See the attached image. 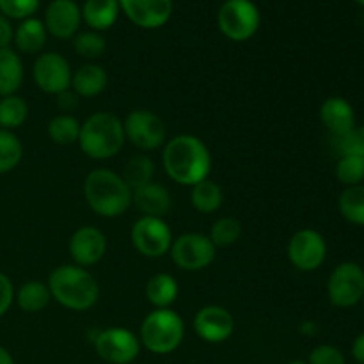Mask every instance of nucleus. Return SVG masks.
I'll return each instance as SVG.
<instances>
[{"label":"nucleus","instance_id":"f257e3e1","mask_svg":"<svg viewBox=\"0 0 364 364\" xmlns=\"http://www.w3.org/2000/svg\"><path fill=\"white\" fill-rule=\"evenodd\" d=\"M162 166L174 183L194 187L208 178L212 171V153L205 141L196 135L181 134L164 144Z\"/></svg>","mask_w":364,"mask_h":364},{"label":"nucleus","instance_id":"f03ea898","mask_svg":"<svg viewBox=\"0 0 364 364\" xmlns=\"http://www.w3.org/2000/svg\"><path fill=\"white\" fill-rule=\"evenodd\" d=\"M46 284L53 301L70 311H87L100 299V284L96 277L87 269L75 263L53 269Z\"/></svg>","mask_w":364,"mask_h":364},{"label":"nucleus","instance_id":"7ed1b4c3","mask_svg":"<svg viewBox=\"0 0 364 364\" xmlns=\"http://www.w3.org/2000/svg\"><path fill=\"white\" fill-rule=\"evenodd\" d=\"M132 191L123 176L114 171L95 169L84 180V198L89 208L100 217L116 219L132 206Z\"/></svg>","mask_w":364,"mask_h":364},{"label":"nucleus","instance_id":"20e7f679","mask_svg":"<svg viewBox=\"0 0 364 364\" xmlns=\"http://www.w3.org/2000/svg\"><path fill=\"white\" fill-rule=\"evenodd\" d=\"M124 141L123 121L116 114L95 112L82 123L77 144L91 160H109L119 155Z\"/></svg>","mask_w":364,"mask_h":364},{"label":"nucleus","instance_id":"39448f33","mask_svg":"<svg viewBox=\"0 0 364 364\" xmlns=\"http://www.w3.org/2000/svg\"><path fill=\"white\" fill-rule=\"evenodd\" d=\"M185 338V322L171 308L153 309L141 323L139 341L141 347L156 355L173 354Z\"/></svg>","mask_w":364,"mask_h":364},{"label":"nucleus","instance_id":"423d86ee","mask_svg":"<svg viewBox=\"0 0 364 364\" xmlns=\"http://www.w3.org/2000/svg\"><path fill=\"white\" fill-rule=\"evenodd\" d=\"M262 25V13L252 0H226L217 13V27L230 41H249Z\"/></svg>","mask_w":364,"mask_h":364},{"label":"nucleus","instance_id":"0eeeda50","mask_svg":"<svg viewBox=\"0 0 364 364\" xmlns=\"http://www.w3.org/2000/svg\"><path fill=\"white\" fill-rule=\"evenodd\" d=\"M327 297L336 308H354L364 297V269L355 262L334 267L327 279Z\"/></svg>","mask_w":364,"mask_h":364},{"label":"nucleus","instance_id":"6e6552de","mask_svg":"<svg viewBox=\"0 0 364 364\" xmlns=\"http://www.w3.org/2000/svg\"><path fill=\"white\" fill-rule=\"evenodd\" d=\"M169 255L178 269L185 272H199L212 265L217 256V247L208 235L183 233L174 238Z\"/></svg>","mask_w":364,"mask_h":364},{"label":"nucleus","instance_id":"1a4fd4ad","mask_svg":"<svg viewBox=\"0 0 364 364\" xmlns=\"http://www.w3.org/2000/svg\"><path fill=\"white\" fill-rule=\"evenodd\" d=\"M124 137L141 151H153L167 142V127L162 117L146 109H135L124 117Z\"/></svg>","mask_w":364,"mask_h":364},{"label":"nucleus","instance_id":"9d476101","mask_svg":"<svg viewBox=\"0 0 364 364\" xmlns=\"http://www.w3.org/2000/svg\"><path fill=\"white\" fill-rule=\"evenodd\" d=\"M132 245L139 255L144 258H162L169 252L173 245V231L169 224L160 217H146L142 215L132 226L130 231Z\"/></svg>","mask_w":364,"mask_h":364},{"label":"nucleus","instance_id":"9b49d317","mask_svg":"<svg viewBox=\"0 0 364 364\" xmlns=\"http://www.w3.org/2000/svg\"><path fill=\"white\" fill-rule=\"evenodd\" d=\"M288 259L301 272H315L326 263L327 242L320 231L304 228L291 235L287 247Z\"/></svg>","mask_w":364,"mask_h":364},{"label":"nucleus","instance_id":"f8f14e48","mask_svg":"<svg viewBox=\"0 0 364 364\" xmlns=\"http://www.w3.org/2000/svg\"><path fill=\"white\" fill-rule=\"evenodd\" d=\"M95 350L109 364H132L141 354V341L124 327H110L95 338Z\"/></svg>","mask_w":364,"mask_h":364},{"label":"nucleus","instance_id":"ddd939ff","mask_svg":"<svg viewBox=\"0 0 364 364\" xmlns=\"http://www.w3.org/2000/svg\"><path fill=\"white\" fill-rule=\"evenodd\" d=\"M71 71L70 63L64 55L57 52H41L32 66V78L38 89L46 95H60L71 89Z\"/></svg>","mask_w":364,"mask_h":364},{"label":"nucleus","instance_id":"4468645a","mask_svg":"<svg viewBox=\"0 0 364 364\" xmlns=\"http://www.w3.org/2000/svg\"><path fill=\"white\" fill-rule=\"evenodd\" d=\"M121 13L144 31L164 27L173 16V0H119Z\"/></svg>","mask_w":364,"mask_h":364},{"label":"nucleus","instance_id":"2eb2a0df","mask_svg":"<svg viewBox=\"0 0 364 364\" xmlns=\"http://www.w3.org/2000/svg\"><path fill=\"white\" fill-rule=\"evenodd\" d=\"M194 331L205 343H224L233 336L235 318L223 306H205L196 313Z\"/></svg>","mask_w":364,"mask_h":364},{"label":"nucleus","instance_id":"dca6fc26","mask_svg":"<svg viewBox=\"0 0 364 364\" xmlns=\"http://www.w3.org/2000/svg\"><path fill=\"white\" fill-rule=\"evenodd\" d=\"M68 251L75 265L87 269L103 259L107 252V237L98 228L80 226L71 235Z\"/></svg>","mask_w":364,"mask_h":364},{"label":"nucleus","instance_id":"f3484780","mask_svg":"<svg viewBox=\"0 0 364 364\" xmlns=\"http://www.w3.org/2000/svg\"><path fill=\"white\" fill-rule=\"evenodd\" d=\"M48 36L57 39H73L82 27V9L75 0H52L43 18Z\"/></svg>","mask_w":364,"mask_h":364},{"label":"nucleus","instance_id":"a211bd4d","mask_svg":"<svg viewBox=\"0 0 364 364\" xmlns=\"http://www.w3.org/2000/svg\"><path fill=\"white\" fill-rule=\"evenodd\" d=\"M132 205L137 206L146 217H164L171 212L173 208V198L167 187L156 181H149V183L142 185V187L135 188L132 194Z\"/></svg>","mask_w":364,"mask_h":364},{"label":"nucleus","instance_id":"6ab92c4d","mask_svg":"<svg viewBox=\"0 0 364 364\" xmlns=\"http://www.w3.org/2000/svg\"><path fill=\"white\" fill-rule=\"evenodd\" d=\"M320 121L333 134V137L352 130L358 124L355 123L354 107L348 100L341 98V96H329L320 105Z\"/></svg>","mask_w":364,"mask_h":364},{"label":"nucleus","instance_id":"aec40b11","mask_svg":"<svg viewBox=\"0 0 364 364\" xmlns=\"http://www.w3.org/2000/svg\"><path fill=\"white\" fill-rule=\"evenodd\" d=\"M109 84V73L96 63H85L71 77V91L78 98H96Z\"/></svg>","mask_w":364,"mask_h":364},{"label":"nucleus","instance_id":"412c9836","mask_svg":"<svg viewBox=\"0 0 364 364\" xmlns=\"http://www.w3.org/2000/svg\"><path fill=\"white\" fill-rule=\"evenodd\" d=\"M80 9L82 21L96 32L112 28L121 13L119 0H85Z\"/></svg>","mask_w":364,"mask_h":364},{"label":"nucleus","instance_id":"4be33fe9","mask_svg":"<svg viewBox=\"0 0 364 364\" xmlns=\"http://www.w3.org/2000/svg\"><path fill=\"white\" fill-rule=\"evenodd\" d=\"M46 39H48V32H46L45 23L36 16L21 20L20 25L14 28V46H16L18 52L27 53V55L41 53L46 45Z\"/></svg>","mask_w":364,"mask_h":364},{"label":"nucleus","instance_id":"5701e85b","mask_svg":"<svg viewBox=\"0 0 364 364\" xmlns=\"http://www.w3.org/2000/svg\"><path fill=\"white\" fill-rule=\"evenodd\" d=\"M23 60L18 55L16 50H0V98L16 95L23 84Z\"/></svg>","mask_w":364,"mask_h":364},{"label":"nucleus","instance_id":"b1692460","mask_svg":"<svg viewBox=\"0 0 364 364\" xmlns=\"http://www.w3.org/2000/svg\"><path fill=\"white\" fill-rule=\"evenodd\" d=\"M180 295L178 281L171 274L160 272L149 277L146 284V299L155 309H167L176 302Z\"/></svg>","mask_w":364,"mask_h":364},{"label":"nucleus","instance_id":"393cba45","mask_svg":"<svg viewBox=\"0 0 364 364\" xmlns=\"http://www.w3.org/2000/svg\"><path fill=\"white\" fill-rule=\"evenodd\" d=\"M50 301H52V294H50L46 281H27L14 294V302L18 304V308L25 313H31V315L48 308Z\"/></svg>","mask_w":364,"mask_h":364},{"label":"nucleus","instance_id":"a878e982","mask_svg":"<svg viewBox=\"0 0 364 364\" xmlns=\"http://www.w3.org/2000/svg\"><path fill=\"white\" fill-rule=\"evenodd\" d=\"M223 188H220V185L217 181L210 180V178H206V180L199 181L194 187H191V205L194 206L196 212L210 215V213H215L223 206Z\"/></svg>","mask_w":364,"mask_h":364},{"label":"nucleus","instance_id":"bb28decb","mask_svg":"<svg viewBox=\"0 0 364 364\" xmlns=\"http://www.w3.org/2000/svg\"><path fill=\"white\" fill-rule=\"evenodd\" d=\"M338 210L347 223L364 226V183L345 187L338 198Z\"/></svg>","mask_w":364,"mask_h":364},{"label":"nucleus","instance_id":"cd10ccee","mask_svg":"<svg viewBox=\"0 0 364 364\" xmlns=\"http://www.w3.org/2000/svg\"><path fill=\"white\" fill-rule=\"evenodd\" d=\"M80 121L71 114H59V116L52 117L46 127V134H48L50 141L55 142L59 146H71L78 142L80 137Z\"/></svg>","mask_w":364,"mask_h":364},{"label":"nucleus","instance_id":"c85d7f7f","mask_svg":"<svg viewBox=\"0 0 364 364\" xmlns=\"http://www.w3.org/2000/svg\"><path fill=\"white\" fill-rule=\"evenodd\" d=\"M123 180L127 181L132 191L142 187V185L153 181L155 176V162L148 155H134L127 160L121 173Z\"/></svg>","mask_w":364,"mask_h":364},{"label":"nucleus","instance_id":"c756f323","mask_svg":"<svg viewBox=\"0 0 364 364\" xmlns=\"http://www.w3.org/2000/svg\"><path fill=\"white\" fill-rule=\"evenodd\" d=\"M28 105L21 96L11 95L0 98V128L14 132L27 121Z\"/></svg>","mask_w":364,"mask_h":364},{"label":"nucleus","instance_id":"7c9ffc66","mask_svg":"<svg viewBox=\"0 0 364 364\" xmlns=\"http://www.w3.org/2000/svg\"><path fill=\"white\" fill-rule=\"evenodd\" d=\"M23 159V144L14 132L0 128V176L11 173Z\"/></svg>","mask_w":364,"mask_h":364},{"label":"nucleus","instance_id":"2f4dec72","mask_svg":"<svg viewBox=\"0 0 364 364\" xmlns=\"http://www.w3.org/2000/svg\"><path fill=\"white\" fill-rule=\"evenodd\" d=\"M242 235L240 220L235 217H220L210 228L208 238L215 247H230L237 244Z\"/></svg>","mask_w":364,"mask_h":364},{"label":"nucleus","instance_id":"473e14b6","mask_svg":"<svg viewBox=\"0 0 364 364\" xmlns=\"http://www.w3.org/2000/svg\"><path fill=\"white\" fill-rule=\"evenodd\" d=\"M73 50L77 55L87 60L100 59L107 50V41L102 32L82 31L73 38Z\"/></svg>","mask_w":364,"mask_h":364},{"label":"nucleus","instance_id":"72a5a7b5","mask_svg":"<svg viewBox=\"0 0 364 364\" xmlns=\"http://www.w3.org/2000/svg\"><path fill=\"white\" fill-rule=\"evenodd\" d=\"M336 178L345 187H354L364 181V156L345 155L336 162Z\"/></svg>","mask_w":364,"mask_h":364},{"label":"nucleus","instance_id":"f704fd0d","mask_svg":"<svg viewBox=\"0 0 364 364\" xmlns=\"http://www.w3.org/2000/svg\"><path fill=\"white\" fill-rule=\"evenodd\" d=\"M334 146H336L340 156L345 155H358L364 156V127L355 124L352 130L334 137Z\"/></svg>","mask_w":364,"mask_h":364},{"label":"nucleus","instance_id":"c9c22d12","mask_svg":"<svg viewBox=\"0 0 364 364\" xmlns=\"http://www.w3.org/2000/svg\"><path fill=\"white\" fill-rule=\"evenodd\" d=\"M41 0H0V14L9 20H27L34 16Z\"/></svg>","mask_w":364,"mask_h":364},{"label":"nucleus","instance_id":"e433bc0d","mask_svg":"<svg viewBox=\"0 0 364 364\" xmlns=\"http://www.w3.org/2000/svg\"><path fill=\"white\" fill-rule=\"evenodd\" d=\"M308 364H347L345 354L338 347L329 343L316 345L308 355Z\"/></svg>","mask_w":364,"mask_h":364},{"label":"nucleus","instance_id":"4c0bfd02","mask_svg":"<svg viewBox=\"0 0 364 364\" xmlns=\"http://www.w3.org/2000/svg\"><path fill=\"white\" fill-rule=\"evenodd\" d=\"M14 284L9 277L4 272H0V318L6 315L11 309V306L14 304Z\"/></svg>","mask_w":364,"mask_h":364},{"label":"nucleus","instance_id":"58836bf2","mask_svg":"<svg viewBox=\"0 0 364 364\" xmlns=\"http://www.w3.org/2000/svg\"><path fill=\"white\" fill-rule=\"evenodd\" d=\"M78 103H80V98L71 89L57 95V107H59L63 114H71L73 110H77Z\"/></svg>","mask_w":364,"mask_h":364},{"label":"nucleus","instance_id":"ea45409f","mask_svg":"<svg viewBox=\"0 0 364 364\" xmlns=\"http://www.w3.org/2000/svg\"><path fill=\"white\" fill-rule=\"evenodd\" d=\"M13 36H14V28L13 25H11V20L4 16V14H0V50L11 48Z\"/></svg>","mask_w":364,"mask_h":364},{"label":"nucleus","instance_id":"a19ab883","mask_svg":"<svg viewBox=\"0 0 364 364\" xmlns=\"http://www.w3.org/2000/svg\"><path fill=\"white\" fill-rule=\"evenodd\" d=\"M350 352H352V358H354L355 363L364 364V333L359 334V336H355Z\"/></svg>","mask_w":364,"mask_h":364},{"label":"nucleus","instance_id":"79ce46f5","mask_svg":"<svg viewBox=\"0 0 364 364\" xmlns=\"http://www.w3.org/2000/svg\"><path fill=\"white\" fill-rule=\"evenodd\" d=\"M0 364H16L13 354L6 347H2V345H0Z\"/></svg>","mask_w":364,"mask_h":364},{"label":"nucleus","instance_id":"37998d69","mask_svg":"<svg viewBox=\"0 0 364 364\" xmlns=\"http://www.w3.org/2000/svg\"><path fill=\"white\" fill-rule=\"evenodd\" d=\"M288 364H308L306 361H301V359H295V361H290Z\"/></svg>","mask_w":364,"mask_h":364},{"label":"nucleus","instance_id":"c03bdc74","mask_svg":"<svg viewBox=\"0 0 364 364\" xmlns=\"http://www.w3.org/2000/svg\"><path fill=\"white\" fill-rule=\"evenodd\" d=\"M355 4H358V6H361V7H364V0H354Z\"/></svg>","mask_w":364,"mask_h":364},{"label":"nucleus","instance_id":"a18cd8bd","mask_svg":"<svg viewBox=\"0 0 364 364\" xmlns=\"http://www.w3.org/2000/svg\"><path fill=\"white\" fill-rule=\"evenodd\" d=\"M361 304H363V309H364V297H363V301H361Z\"/></svg>","mask_w":364,"mask_h":364}]
</instances>
